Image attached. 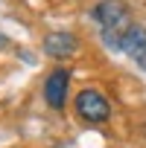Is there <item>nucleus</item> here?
Here are the masks:
<instances>
[{
  "mask_svg": "<svg viewBox=\"0 0 146 148\" xmlns=\"http://www.w3.org/2000/svg\"><path fill=\"white\" fill-rule=\"evenodd\" d=\"M73 110H76V116L88 125H99V122H108L111 116V102L94 90V87H85L76 93V99H73Z\"/></svg>",
  "mask_w": 146,
  "mask_h": 148,
  "instance_id": "f03ea898",
  "label": "nucleus"
},
{
  "mask_svg": "<svg viewBox=\"0 0 146 148\" xmlns=\"http://www.w3.org/2000/svg\"><path fill=\"white\" fill-rule=\"evenodd\" d=\"M67 90H70V70L56 67L50 76L44 79V102L53 110H64L67 105Z\"/></svg>",
  "mask_w": 146,
  "mask_h": 148,
  "instance_id": "7ed1b4c3",
  "label": "nucleus"
},
{
  "mask_svg": "<svg viewBox=\"0 0 146 148\" xmlns=\"http://www.w3.org/2000/svg\"><path fill=\"white\" fill-rule=\"evenodd\" d=\"M6 44H9V41H6V35H0V47H6Z\"/></svg>",
  "mask_w": 146,
  "mask_h": 148,
  "instance_id": "423d86ee",
  "label": "nucleus"
},
{
  "mask_svg": "<svg viewBox=\"0 0 146 148\" xmlns=\"http://www.w3.org/2000/svg\"><path fill=\"white\" fill-rule=\"evenodd\" d=\"M76 49H79V38L73 35V32L58 29V32L44 35V52H47L50 58H70Z\"/></svg>",
  "mask_w": 146,
  "mask_h": 148,
  "instance_id": "39448f33",
  "label": "nucleus"
},
{
  "mask_svg": "<svg viewBox=\"0 0 146 148\" xmlns=\"http://www.w3.org/2000/svg\"><path fill=\"white\" fill-rule=\"evenodd\" d=\"M117 49H123V52H126L137 67H143V70H146V26L131 23V26L120 35Z\"/></svg>",
  "mask_w": 146,
  "mask_h": 148,
  "instance_id": "20e7f679",
  "label": "nucleus"
},
{
  "mask_svg": "<svg viewBox=\"0 0 146 148\" xmlns=\"http://www.w3.org/2000/svg\"><path fill=\"white\" fill-rule=\"evenodd\" d=\"M91 18L102 26V38L114 49H117L120 35L131 26V12H129L126 0H99V3L91 9Z\"/></svg>",
  "mask_w": 146,
  "mask_h": 148,
  "instance_id": "f257e3e1",
  "label": "nucleus"
}]
</instances>
